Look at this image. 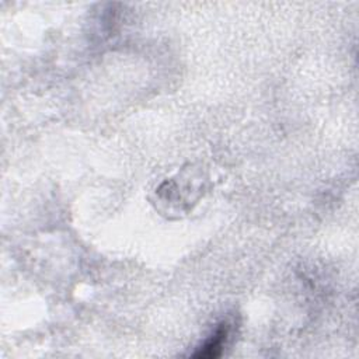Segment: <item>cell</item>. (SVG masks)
<instances>
[{
	"instance_id": "cell-1",
	"label": "cell",
	"mask_w": 359,
	"mask_h": 359,
	"mask_svg": "<svg viewBox=\"0 0 359 359\" xmlns=\"http://www.w3.org/2000/svg\"><path fill=\"white\" fill-rule=\"evenodd\" d=\"M229 335H230V325L226 321L219 324L216 331L198 348L194 356L199 359H212V358L220 356L223 352V348L226 346Z\"/></svg>"
}]
</instances>
